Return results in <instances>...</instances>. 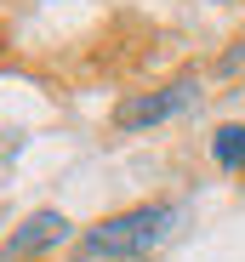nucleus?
Masks as SVG:
<instances>
[{
    "instance_id": "7ed1b4c3",
    "label": "nucleus",
    "mask_w": 245,
    "mask_h": 262,
    "mask_svg": "<svg viewBox=\"0 0 245 262\" xmlns=\"http://www.w3.org/2000/svg\"><path fill=\"white\" fill-rule=\"evenodd\" d=\"M63 239H69V216H63V211H34L29 223L6 239V251H0V256L17 262V256H34V251H52V245H63Z\"/></svg>"
},
{
    "instance_id": "f03ea898",
    "label": "nucleus",
    "mask_w": 245,
    "mask_h": 262,
    "mask_svg": "<svg viewBox=\"0 0 245 262\" xmlns=\"http://www.w3.org/2000/svg\"><path fill=\"white\" fill-rule=\"evenodd\" d=\"M194 92H199L194 80H177V85H166V92H148V97H131V103H120L114 125H120V131H148V125H160V120L183 114V108L194 103Z\"/></svg>"
},
{
    "instance_id": "39448f33",
    "label": "nucleus",
    "mask_w": 245,
    "mask_h": 262,
    "mask_svg": "<svg viewBox=\"0 0 245 262\" xmlns=\"http://www.w3.org/2000/svg\"><path fill=\"white\" fill-rule=\"evenodd\" d=\"M217 69H222V74H239V69H245V40L222 52V63H217Z\"/></svg>"
},
{
    "instance_id": "20e7f679",
    "label": "nucleus",
    "mask_w": 245,
    "mask_h": 262,
    "mask_svg": "<svg viewBox=\"0 0 245 262\" xmlns=\"http://www.w3.org/2000/svg\"><path fill=\"white\" fill-rule=\"evenodd\" d=\"M211 154H217V165L239 171V165H245V125H217V137H211Z\"/></svg>"
},
{
    "instance_id": "f257e3e1",
    "label": "nucleus",
    "mask_w": 245,
    "mask_h": 262,
    "mask_svg": "<svg viewBox=\"0 0 245 262\" xmlns=\"http://www.w3.org/2000/svg\"><path fill=\"white\" fill-rule=\"evenodd\" d=\"M171 223H177L171 205H131V211L108 216V223H97L80 239V251L86 256H143V251H154L171 234Z\"/></svg>"
}]
</instances>
